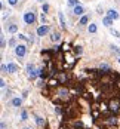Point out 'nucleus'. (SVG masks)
I'll list each match as a JSON object with an SVG mask.
<instances>
[{
	"label": "nucleus",
	"instance_id": "obj_24",
	"mask_svg": "<svg viewBox=\"0 0 120 129\" xmlns=\"http://www.w3.org/2000/svg\"><path fill=\"white\" fill-rule=\"evenodd\" d=\"M113 34H114L116 37H120V34H119V31H114V30H113Z\"/></svg>",
	"mask_w": 120,
	"mask_h": 129
},
{
	"label": "nucleus",
	"instance_id": "obj_2",
	"mask_svg": "<svg viewBox=\"0 0 120 129\" xmlns=\"http://www.w3.org/2000/svg\"><path fill=\"white\" fill-rule=\"evenodd\" d=\"M15 54L18 55L19 58H22V56H25V54H27V48H25L24 45H18L15 48Z\"/></svg>",
	"mask_w": 120,
	"mask_h": 129
},
{
	"label": "nucleus",
	"instance_id": "obj_14",
	"mask_svg": "<svg viewBox=\"0 0 120 129\" xmlns=\"http://www.w3.org/2000/svg\"><path fill=\"white\" fill-rule=\"evenodd\" d=\"M88 19H89L88 16H83V18L80 19V22H79V24H80V25H84V24H88Z\"/></svg>",
	"mask_w": 120,
	"mask_h": 129
},
{
	"label": "nucleus",
	"instance_id": "obj_22",
	"mask_svg": "<svg viewBox=\"0 0 120 129\" xmlns=\"http://www.w3.org/2000/svg\"><path fill=\"white\" fill-rule=\"evenodd\" d=\"M43 11H45V12L49 11V5H43Z\"/></svg>",
	"mask_w": 120,
	"mask_h": 129
},
{
	"label": "nucleus",
	"instance_id": "obj_15",
	"mask_svg": "<svg viewBox=\"0 0 120 129\" xmlns=\"http://www.w3.org/2000/svg\"><path fill=\"white\" fill-rule=\"evenodd\" d=\"M59 19H61V24H62V28H65V19H64V15L59 13Z\"/></svg>",
	"mask_w": 120,
	"mask_h": 129
},
{
	"label": "nucleus",
	"instance_id": "obj_29",
	"mask_svg": "<svg viewBox=\"0 0 120 129\" xmlns=\"http://www.w3.org/2000/svg\"><path fill=\"white\" fill-rule=\"evenodd\" d=\"M119 62H120V59H119Z\"/></svg>",
	"mask_w": 120,
	"mask_h": 129
},
{
	"label": "nucleus",
	"instance_id": "obj_30",
	"mask_svg": "<svg viewBox=\"0 0 120 129\" xmlns=\"http://www.w3.org/2000/svg\"><path fill=\"white\" fill-rule=\"evenodd\" d=\"M42 2H43V0H42Z\"/></svg>",
	"mask_w": 120,
	"mask_h": 129
},
{
	"label": "nucleus",
	"instance_id": "obj_8",
	"mask_svg": "<svg viewBox=\"0 0 120 129\" xmlns=\"http://www.w3.org/2000/svg\"><path fill=\"white\" fill-rule=\"evenodd\" d=\"M74 13H76V15H82V13H83V7L79 6V5H76V7H74Z\"/></svg>",
	"mask_w": 120,
	"mask_h": 129
},
{
	"label": "nucleus",
	"instance_id": "obj_23",
	"mask_svg": "<svg viewBox=\"0 0 120 129\" xmlns=\"http://www.w3.org/2000/svg\"><path fill=\"white\" fill-rule=\"evenodd\" d=\"M16 2H18V0H9V3L13 6V5H16Z\"/></svg>",
	"mask_w": 120,
	"mask_h": 129
},
{
	"label": "nucleus",
	"instance_id": "obj_19",
	"mask_svg": "<svg viewBox=\"0 0 120 129\" xmlns=\"http://www.w3.org/2000/svg\"><path fill=\"white\" fill-rule=\"evenodd\" d=\"M111 49H113V50H114V52H117V54L120 55V49H119L117 46H111Z\"/></svg>",
	"mask_w": 120,
	"mask_h": 129
},
{
	"label": "nucleus",
	"instance_id": "obj_6",
	"mask_svg": "<svg viewBox=\"0 0 120 129\" xmlns=\"http://www.w3.org/2000/svg\"><path fill=\"white\" fill-rule=\"evenodd\" d=\"M7 68H9V71H11V73H15V71H18V65H16V64H13V62L7 64Z\"/></svg>",
	"mask_w": 120,
	"mask_h": 129
},
{
	"label": "nucleus",
	"instance_id": "obj_3",
	"mask_svg": "<svg viewBox=\"0 0 120 129\" xmlns=\"http://www.w3.org/2000/svg\"><path fill=\"white\" fill-rule=\"evenodd\" d=\"M27 70H28V76H30V79H36V77L39 76V71H36V68H34L33 64H28V65H27Z\"/></svg>",
	"mask_w": 120,
	"mask_h": 129
},
{
	"label": "nucleus",
	"instance_id": "obj_28",
	"mask_svg": "<svg viewBox=\"0 0 120 129\" xmlns=\"http://www.w3.org/2000/svg\"><path fill=\"white\" fill-rule=\"evenodd\" d=\"M25 129H30V128H25Z\"/></svg>",
	"mask_w": 120,
	"mask_h": 129
},
{
	"label": "nucleus",
	"instance_id": "obj_9",
	"mask_svg": "<svg viewBox=\"0 0 120 129\" xmlns=\"http://www.w3.org/2000/svg\"><path fill=\"white\" fill-rule=\"evenodd\" d=\"M21 102H22V101H21V98H13V99H12L13 107H19V105H21Z\"/></svg>",
	"mask_w": 120,
	"mask_h": 129
},
{
	"label": "nucleus",
	"instance_id": "obj_26",
	"mask_svg": "<svg viewBox=\"0 0 120 129\" xmlns=\"http://www.w3.org/2000/svg\"><path fill=\"white\" fill-rule=\"evenodd\" d=\"M0 86H2V88H5V80H3V79L0 80Z\"/></svg>",
	"mask_w": 120,
	"mask_h": 129
},
{
	"label": "nucleus",
	"instance_id": "obj_11",
	"mask_svg": "<svg viewBox=\"0 0 120 129\" xmlns=\"http://www.w3.org/2000/svg\"><path fill=\"white\" fill-rule=\"evenodd\" d=\"M36 123H37L39 126H43V125H45V119H42L40 116H37V117H36Z\"/></svg>",
	"mask_w": 120,
	"mask_h": 129
},
{
	"label": "nucleus",
	"instance_id": "obj_17",
	"mask_svg": "<svg viewBox=\"0 0 120 129\" xmlns=\"http://www.w3.org/2000/svg\"><path fill=\"white\" fill-rule=\"evenodd\" d=\"M21 117H22V120H27L28 119V114H27V111H25V110L21 113Z\"/></svg>",
	"mask_w": 120,
	"mask_h": 129
},
{
	"label": "nucleus",
	"instance_id": "obj_12",
	"mask_svg": "<svg viewBox=\"0 0 120 129\" xmlns=\"http://www.w3.org/2000/svg\"><path fill=\"white\" fill-rule=\"evenodd\" d=\"M50 39H52L54 42H58L59 39H61V36H59V34H58V33H54V34H52V36H50Z\"/></svg>",
	"mask_w": 120,
	"mask_h": 129
},
{
	"label": "nucleus",
	"instance_id": "obj_1",
	"mask_svg": "<svg viewBox=\"0 0 120 129\" xmlns=\"http://www.w3.org/2000/svg\"><path fill=\"white\" fill-rule=\"evenodd\" d=\"M108 110L111 114H120V97H114L111 98L108 102Z\"/></svg>",
	"mask_w": 120,
	"mask_h": 129
},
{
	"label": "nucleus",
	"instance_id": "obj_27",
	"mask_svg": "<svg viewBox=\"0 0 120 129\" xmlns=\"http://www.w3.org/2000/svg\"><path fill=\"white\" fill-rule=\"evenodd\" d=\"M2 129H6V125L5 123H2Z\"/></svg>",
	"mask_w": 120,
	"mask_h": 129
},
{
	"label": "nucleus",
	"instance_id": "obj_21",
	"mask_svg": "<svg viewBox=\"0 0 120 129\" xmlns=\"http://www.w3.org/2000/svg\"><path fill=\"white\" fill-rule=\"evenodd\" d=\"M79 2H77V0H68V5H77Z\"/></svg>",
	"mask_w": 120,
	"mask_h": 129
},
{
	"label": "nucleus",
	"instance_id": "obj_10",
	"mask_svg": "<svg viewBox=\"0 0 120 129\" xmlns=\"http://www.w3.org/2000/svg\"><path fill=\"white\" fill-rule=\"evenodd\" d=\"M102 22H104L107 27H111V24H113V19H111L110 16H107V18H104V21H102Z\"/></svg>",
	"mask_w": 120,
	"mask_h": 129
},
{
	"label": "nucleus",
	"instance_id": "obj_5",
	"mask_svg": "<svg viewBox=\"0 0 120 129\" xmlns=\"http://www.w3.org/2000/svg\"><path fill=\"white\" fill-rule=\"evenodd\" d=\"M48 31H49V27H48V25H42V27L37 28V36H45Z\"/></svg>",
	"mask_w": 120,
	"mask_h": 129
},
{
	"label": "nucleus",
	"instance_id": "obj_25",
	"mask_svg": "<svg viewBox=\"0 0 120 129\" xmlns=\"http://www.w3.org/2000/svg\"><path fill=\"white\" fill-rule=\"evenodd\" d=\"M9 45H11V46H15V39H12V40L9 42Z\"/></svg>",
	"mask_w": 120,
	"mask_h": 129
},
{
	"label": "nucleus",
	"instance_id": "obj_16",
	"mask_svg": "<svg viewBox=\"0 0 120 129\" xmlns=\"http://www.w3.org/2000/svg\"><path fill=\"white\" fill-rule=\"evenodd\" d=\"M16 30H18V27H16L15 24H13V25H11V27H9V33H15Z\"/></svg>",
	"mask_w": 120,
	"mask_h": 129
},
{
	"label": "nucleus",
	"instance_id": "obj_4",
	"mask_svg": "<svg viewBox=\"0 0 120 129\" xmlns=\"http://www.w3.org/2000/svg\"><path fill=\"white\" fill-rule=\"evenodd\" d=\"M24 21L27 22V24H33L34 22V13L33 12H27L24 15Z\"/></svg>",
	"mask_w": 120,
	"mask_h": 129
},
{
	"label": "nucleus",
	"instance_id": "obj_13",
	"mask_svg": "<svg viewBox=\"0 0 120 129\" xmlns=\"http://www.w3.org/2000/svg\"><path fill=\"white\" fill-rule=\"evenodd\" d=\"M89 33H96V25L95 24H90L89 25Z\"/></svg>",
	"mask_w": 120,
	"mask_h": 129
},
{
	"label": "nucleus",
	"instance_id": "obj_7",
	"mask_svg": "<svg viewBox=\"0 0 120 129\" xmlns=\"http://www.w3.org/2000/svg\"><path fill=\"white\" fill-rule=\"evenodd\" d=\"M108 16H110L111 19H117V18H119V13H117L116 11L111 9V11H108Z\"/></svg>",
	"mask_w": 120,
	"mask_h": 129
},
{
	"label": "nucleus",
	"instance_id": "obj_20",
	"mask_svg": "<svg viewBox=\"0 0 120 129\" xmlns=\"http://www.w3.org/2000/svg\"><path fill=\"white\" fill-rule=\"evenodd\" d=\"M101 70H110L107 64H101Z\"/></svg>",
	"mask_w": 120,
	"mask_h": 129
},
{
	"label": "nucleus",
	"instance_id": "obj_18",
	"mask_svg": "<svg viewBox=\"0 0 120 129\" xmlns=\"http://www.w3.org/2000/svg\"><path fill=\"white\" fill-rule=\"evenodd\" d=\"M2 71H3V73H7V71H9V68H7V67L3 64V65H2Z\"/></svg>",
	"mask_w": 120,
	"mask_h": 129
}]
</instances>
